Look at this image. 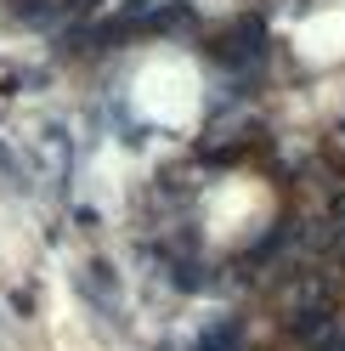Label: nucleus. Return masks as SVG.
<instances>
[{
  "mask_svg": "<svg viewBox=\"0 0 345 351\" xmlns=\"http://www.w3.org/2000/svg\"><path fill=\"white\" fill-rule=\"evenodd\" d=\"M74 6H79V12H97V6H102V0H74Z\"/></svg>",
  "mask_w": 345,
  "mask_h": 351,
  "instance_id": "nucleus-2",
  "label": "nucleus"
},
{
  "mask_svg": "<svg viewBox=\"0 0 345 351\" xmlns=\"http://www.w3.org/2000/svg\"><path fill=\"white\" fill-rule=\"evenodd\" d=\"M215 57H221V69H255V62L266 57V23L261 17L232 23L221 40H215Z\"/></svg>",
  "mask_w": 345,
  "mask_h": 351,
  "instance_id": "nucleus-1",
  "label": "nucleus"
}]
</instances>
